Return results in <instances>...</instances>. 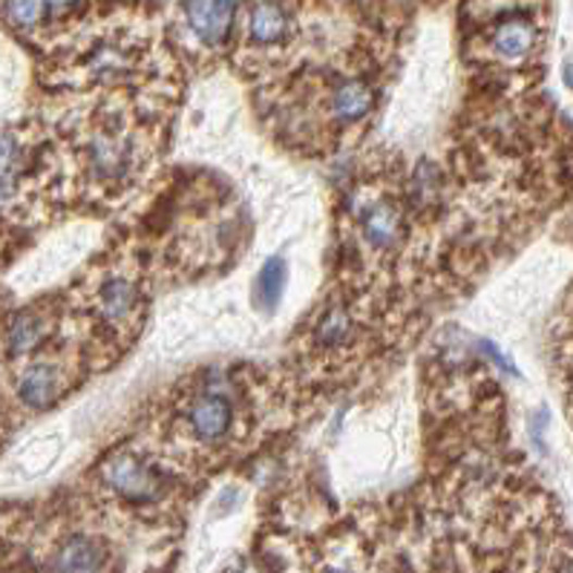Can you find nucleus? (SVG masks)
<instances>
[{"mask_svg": "<svg viewBox=\"0 0 573 573\" xmlns=\"http://www.w3.org/2000/svg\"><path fill=\"white\" fill-rule=\"evenodd\" d=\"M361 234L369 246L377 248V251H389L393 246H398L403 237V216L401 211L386 202V199H377L372 205L363 208L361 213Z\"/></svg>", "mask_w": 573, "mask_h": 573, "instance_id": "nucleus-8", "label": "nucleus"}, {"mask_svg": "<svg viewBox=\"0 0 573 573\" xmlns=\"http://www.w3.org/2000/svg\"><path fill=\"white\" fill-rule=\"evenodd\" d=\"M239 573H257V571H254V568H242V571H239Z\"/></svg>", "mask_w": 573, "mask_h": 573, "instance_id": "nucleus-21", "label": "nucleus"}, {"mask_svg": "<svg viewBox=\"0 0 573 573\" xmlns=\"http://www.w3.org/2000/svg\"><path fill=\"white\" fill-rule=\"evenodd\" d=\"M96 306H99V314L107 326H130L141 306V291L136 286V279L124 277V274L107 277L96 291Z\"/></svg>", "mask_w": 573, "mask_h": 573, "instance_id": "nucleus-6", "label": "nucleus"}, {"mask_svg": "<svg viewBox=\"0 0 573 573\" xmlns=\"http://www.w3.org/2000/svg\"><path fill=\"white\" fill-rule=\"evenodd\" d=\"M288 35V12L279 0H254L248 9V38L254 43H279Z\"/></svg>", "mask_w": 573, "mask_h": 573, "instance_id": "nucleus-10", "label": "nucleus"}, {"mask_svg": "<svg viewBox=\"0 0 573 573\" xmlns=\"http://www.w3.org/2000/svg\"><path fill=\"white\" fill-rule=\"evenodd\" d=\"M182 15L199 43L220 47L228 41L237 17V0H182Z\"/></svg>", "mask_w": 573, "mask_h": 573, "instance_id": "nucleus-3", "label": "nucleus"}, {"mask_svg": "<svg viewBox=\"0 0 573 573\" xmlns=\"http://www.w3.org/2000/svg\"><path fill=\"white\" fill-rule=\"evenodd\" d=\"M288 286V265L283 257H271L265 265L257 274V286H254V300L262 312L274 314L277 306L283 303V295H286Z\"/></svg>", "mask_w": 573, "mask_h": 573, "instance_id": "nucleus-14", "label": "nucleus"}, {"mask_svg": "<svg viewBox=\"0 0 573 573\" xmlns=\"http://www.w3.org/2000/svg\"><path fill=\"white\" fill-rule=\"evenodd\" d=\"M3 15L15 29H35L50 15L47 0H3Z\"/></svg>", "mask_w": 573, "mask_h": 573, "instance_id": "nucleus-16", "label": "nucleus"}, {"mask_svg": "<svg viewBox=\"0 0 573 573\" xmlns=\"http://www.w3.org/2000/svg\"><path fill=\"white\" fill-rule=\"evenodd\" d=\"M412 185H415V197L421 199V202H429V199L438 197V171H435L433 164H421L415 171V176H412Z\"/></svg>", "mask_w": 573, "mask_h": 573, "instance_id": "nucleus-17", "label": "nucleus"}, {"mask_svg": "<svg viewBox=\"0 0 573 573\" xmlns=\"http://www.w3.org/2000/svg\"><path fill=\"white\" fill-rule=\"evenodd\" d=\"M47 3H50V9H70L75 7L78 0H47Z\"/></svg>", "mask_w": 573, "mask_h": 573, "instance_id": "nucleus-19", "label": "nucleus"}, {"mask_svg": "<svg viewBox=\"0 0 573 573\" xmlns=\"http://www.w3.org/2000/svg\"><path fill=\"white\" fill-rule=\"evenodd\" d=\"M352 314L346 312L344 306H332L326 312L320 314L317 328H314V337L323 349H340V346L352 337Z\"/></svg>", "mask_w": 573, "mask_h": 573, "instance_id": "nucleus-15", "label": "nucleus"}, {"mask_svg": "<svg viewBox=\"0 0 573 573\" xmlns=\"http://www.w3.org/2000/svg\"><path fill=\"white\" fill-rule=\"evenodd\" d=\"M237 499H239V493L234 490V487H228V490L222 493V496H220V508H222V513H228V510L234 508V505H237Z\"/></svg>", "mask_w": 573, "mask_h": 573, "instance_id": "nucleus-18", "label": "nucleus"}, {"mask_svg": "<svg viewBox=\"0 0 573 573\" xmlns=\"http://www.w3.org/2000/svg\"><path fill=\"white\" fill-rule=\"evenodd\" d=\"M104 545L90 536H73L58 548L52 559V573H101L104 568Z\"/></svg>", "mask_w": 573, "mask_h": 573, "instance_id": "nucleus-9", "label": "nucleus"}, {"mask_svg": "<svg viewBox=\"0 0 573 573\" xmlns=\"http://www.w3.org/2000/svg\"><path fill=\"white\" fill-rule=\"evenodd\" d=\"M375 104V92L361 78H352V82H344L332 96V113H335L337 122L352 124L366 119L369 110Z\"/></svg>", "mask_w": 573, "mask_h": 573, "instance_id": "nucleus-13", "label": "nucleus"}, {"mask_svg": "<svg viewBox=\"0 0 573 573\" xmlns=\"http://www.w3.org/2000/svg\"><path fill=\"white\" fill-rule=\"evenodd\" d=\"M47 332L50 326H47L43 314L33 312V309L17 312L7 326V352L12 358H26V354L38 352V346L47 340Z\"/></svg>", "mask_w": 573, "mask_h": 573, "instance_id": "nucleus-11", "label": "nucleus"}, {"mask_svg": "<svg viewBox=\"0 0 573 573\" xmlns=\"http://www.w3.org/2000/svg\"><path fill=\"white\" fill-rule=\"evenodd\" d=\"M133 157H136L133 139L124 130H115V127H101L87 145V167L104 185L127 179Z\"/></svg>", "mask_w": 573, "mask_h": 573, "instance_id": "nucleus-2", "label": "nucleus"}, {"mask_svg": "<svg viewBox=\"0 0 573 573\" xmlns=\"http://www.w3.org/2000/svg\"><path fill=\"white\" fill-rule=\"evenodd\" d=\"M29 167V150L21 136L0 130V213L15 208L24 185V173Z\"/></svg>", "mask_w": 573, "mask_h": 573, "instance_id": "nucleus-7", "label": "nucleus"}, {"mask_svg": "<svg viewBox=\"0 0 573 573\" xmlns=\"http://www.w3.org/2000/svg\"><path fill=\"white\" fill-rule=\"evenodd\" d=\"M190 435L202 444H220L228 438L231 426H234V403L228 395L202 393L190 401L188 412H185Z\"/></svg>", "mask_w": 573, "mask_h": 573, "instance_id": "nucleus-4", "label": "nucleus"}, {"mask_svg": "<svg viewBox=\"0 0 573 573\" xmlns=\"http://www.w3.org/2000/svg\"><path fill=\"white\" fill-rule=\"evenodd\" d=\"M64 393V372L52 361H35L17 375L15 395L26 410H50Z\"/></svg>", "mask_w": 573, "mask_h": 573, "instance_id": "nucleus-5", "label": "nucleus"}, {"mask_svg": "<svg viewBox=\"0 0 573 573\" xmlns=\"http://www.w3.org/2000/svg\"><path fill=\"white\" fill-rule=\"evenodd\" d=\"M565 84L573 90V61L571 64H565Z\"/></svg>", "mask_w": 573, "mask_h": 573, "instance_id": "nucleus-20", "label": "nucleus"}, {"mask_svg": "<svg viewBox=\"0 0 573 573\" xmlns=\"http://www.w3.org/2000/svg\"><path fill=\"white\" fill-rule=\"evenodd\" d=\"M536 47V26L527 17H510L501 21L493 33V50L505 61H522Z\"/></svg>", "mask_w": 573, "mask_h": 573, "instance_id": "nucleus-12", "label": "nucleus"}, {"mask_svg": "<svg viewBox=\"0 0 573 573\" xmlns=\"http://www.w3.org/2000/svg\"><path fill=\"white\" fill-rule=\"evenodd\" d=\"M326 573H344V571H326Z\"/></svg>", "mask_w": 573, "mask_h": 573, "instance_id": "nucleus-22", "label": "nucleus"}, {"mask_svg": "<svg viewBox=\"0 0 573 573\" xmlns=\"http://www.w3.org/2000/svg\"><path fill=\"white\" fill-rule=\"evenodd\" d=\"M107 487L130 505H150L164 493V478L150 461L136 452H115L104 464Z\"/></svg>", "mask_w": 573, "mask_h": 573, "instance_id": "nucleus-1", "label": "nucleus"}]
</instances>
